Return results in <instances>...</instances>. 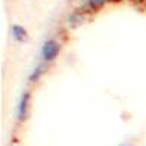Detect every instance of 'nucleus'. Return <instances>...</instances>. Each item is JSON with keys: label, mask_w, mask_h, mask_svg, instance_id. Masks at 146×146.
<instances>
[{"label": "nucleus", "mask_w": 146, "mask_h": 146, "mask_svg": "<svg viewBox=\"0 0 146 146\" xmlns=\"http://www.w3.org/2000/svg\"><path fill=\"white\" fill-rule=\"evenodd\" d=\"M59 52H61V44L56 40H46L43 43V46L40 49V56L43 62H53L55 59L58 58Z\"/></svg>", "instance_id": "obj_1"}, {"label": "nucleus", "mask_w": 146, "mask_h": 146, "mask_svg": "<svg viewBox=\"0 0 146 146\" xmlns=\"http://www.w3.org/2000/svg\"><path fill=\"white\" fill-rule=\"evenodd\" d=\"M30 99H31V93L30 92H24L19 96L18 105H16V118H18L19 123H24L25 119L28 118V114H30Z\"/></svg>", "instance_id": "obj_2"}, {"label": "nucleus", "mask_w": 146, "mask_h": 146, "mask_svg": "<svg viewBox=\"0 0 146 146\" xmlns=\"http://www.w3.org/2000/svg\"><path fill=\"white\" fill-rule=\"evenodd\" d=\"M47 62H40V64H37L36 66H34V70L30 72V75H28V81L30 83H37L43 75H44V72L47 71Z\"/></svg>", "instance_id": "obj_3"}, {"label": "nucleus", "mask_w": 146, "mask_h": 146, "mask_svg": "<svg viewBox=\"0 0 146 146\" xmlns=\"http://www.w3.org/2000/svg\"><path fill=\"white\" fill-rule=\"evenodd\" d=\"M12 36H13V38L16 41L24 43L25 40H27L28 33H27V30H25L22 25H13V27H12Z\"/></svg>", "instance_id": "obj_4"}, {"label": "nucleus", "mask_w": 146, "mask_h": 146, "mask_svg": "<svg viewBox=\"0 0 146 146\" xmlns=\"http://www.w3.org/2000/svg\"><path fill=\"white\" fill-rule=\"evenodd\" d=\"M83 21H84V16L80 15V12H74L70 18H68V22L71 24V27H78Z\"/></svg>", "instance_id": "obj_5"}, {"label": "nucleus", "mask_w": 146, "mask_h": 146, "mask_svg": "<svg viewBox=\"0 0 146 146\" xmlns=\"http://www.w3.org/2000/svg\"><path fill=\"white\" fill-rule=\"evenodd\" d=\"M105 2L106 0H87V5H89L90 9L98 11V9H100V7L105 5Z\"/></svg>", "instance_id": "obj_6"}, {"label": "nucleus", "mask_w": 146, "mask_h": 146, "mask_svg": "<svg viewBox=\"0 0 146 146\" xmlns=\"http://www.w3.org/2000/svg\"><path fill=\"white\" fill-rule=\"evenodd\" d=\"M108 2H111V3H117V2H119V0H108Z\"/></svg>", "instance_id": "obj_7"}, {"label": "nucleus", "mask_w": 146, "mask_h": 146, "mask_svg": "<svg viewBox=\"0 0 146 146\" xmlns=\"http://www.w3.org/2000/svg\"><path fill=\"white\" fill-rule=\"evenodd\" d=\"M131 2H134V3H140L142 0H131Z\"/></svg>", "instance_id": "obj_8"}, {"label": "nucleus", "mask_w": 146, "mask_h": 146, "mask_svg": "<svg viewBox=\"0 0 146 146\" xmlns=\"http://www.w3.org/2000/svg\"><path fill=\"white\" fill-rule=\"evenodd\" d=\"M125 146H128V145H125Z\"/></svg>", "instance_id": "obj_9"}]
</instances>
